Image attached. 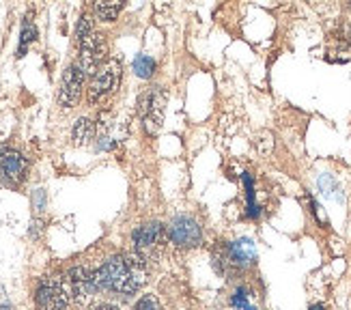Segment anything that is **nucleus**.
<instances>
[{
    "label": "nucleus",
    "mask_w": 351,
    "mask_h": 310,
    "mask_svg": "<svg viewBox=\"0 0 351 310\" xmlns=\"http://www.w3.org/2000/svg\"><path fill=\"white\" fill-rule=\"evenodd\" d=\"M134 310H164V308L156 296H145L138 300V304L134 306Z\"/></svg>",
    "instance_id": "f3484780"
},
{
    "label": "nucleus",
    "mask_w": 351,
    "mask_h": 310,
    "mask_svg": "<svg viewBox=\"0 0 351 310\" xmlns=\"http://www.w3.org/2000/svg\"><path fill=\"white\" fill-rule=\"evenodd\" d=\"M26 175V160L20 151L3 149L0 151V181L7 185H20Z\"/></svg>",
    "instance_id": "1a4fd4ad"
},
{
    "label": "nucleus",
    "mask_w": 351,
    "mask_h": 310,
    "mask_svg": "<svg viewBox=\"0 0 351 310\" xmlns=\"http://www.w3.org/2000/svg\"><path fill=\"white\" fill-rule=\"evenodd\" d=\"M95 138V123L88 119H80L73 128V143L75 145H88Z\"/></svg>",
    "instance_id": "f8f14e48"
},
{
    "label": "nucleus",
    "mask_w": 351,
    "mask_h": 310,
    "mask_svg": "<svg viewBox=\"0 0 351 310\" xmlns=\"http://www.w3.org/2000/svg\"><path fill=\"white\" fill-rule=\"evenodd\" d=\"M63 281H65V287L69 293V300H73L75 304H86L97 293L93 272H88L86 267L69 270V274L63 278Z\"/></svg>",
    "instance_id": "423d86ee"
},
{
    "label": "nucleus",
    "mask_w": 351,
    "mask_h": 310,
    "mask_svg": "<svg viewBox=\"0 0 351 310\" xmlns=\"http://www.w3.org/2000/svg\"><path fill=\"white\" fill-rule=\"evenodd\" d=\"M166 239H169V228L160 222H147V224L136 228L134 235H132L134 254L138 257L143 263L156 261L164 250Z\"/></svg>",
    "instance_id": "7ed1b4c3"
},
{
    "label": "nucleus",
    "mask_w": 351,
    "mask_h": 310,
    "mask_svg": "<svg viewBox=\"0 0 351 310\" xmlns=\"http://www.w3.org/2000/svg\"><path fill=\"white\" fill-rule=\"evenodd\" d=\"M121 9H123V0H117V3H95V15L104 22L117 20Z\"/></svg>",
    "instance_id": "4468645a"
},
{
    "label": "nucleus",
    "mask_w": 351,
    "mask_h": 310,
    "mask_svg": "<svg viewBox=\"0 0 351 310\" xmlns=\"http://www.w3.org/2000/svg\"><path fill=\"white\" fill-rule=\"evenodd\" d=\"M134 71L136 75H141V78H151L156 71V60L147 56V54H138L134 60Z\"/></svg>",
    "instance_id": "2eb2a0df"
},
{
    "label": "nucleus",
    "mask_w": 351,
    "mask_h": 310,
    "mask_svg": "<svg viewBox=\"0 0 351 310\" xmlns=\"http://www.w3.org/2000/svg\"><path fill=\"white\" fill-rule=\"evenodd\" d=\"M119 78H121V63L119 60H108V63H104L95 71V75L90 78L88 99L99 102L101 97L108 95V93H112L119 84Z\"/></svg>",
    "instance_id": "0eeeda50"
},
{
    "label": "nucleus",
    "mask_w": 351,
    "mask_h": 310,
    "mask_svg": "<svg viewBox=\"0 0 351 310\" xmlns=\"http://www.w3.org/2000/svg\"><path fill=\"white\" fill-rule=\"evenodd\" d=\"M90 310H119V308L112 306V304H97V306H93Z\"/></svg>",
    "instance_id": "aec40b11"
},
{
    "label": "nucleus",
    "mask_w": 351,
    "mask_h": 310,
    "mask_svg": "<svg viewBox=\"0 0 351 310\" xmlns=\"http://www.w3.org/2000/svg\"><path fill=\"white\" fill-rule=\"evenodd\" d=\"M319 188H322V192L326 194V196H334V198H343L341 194H337V192H341V188L337 185V181H334L330 175H322L319 177Z\"/></svg>",
    "instance_id": "dca6fc26"
},
{
    "label": "nucleus",
    "mask_w": 351,
    "mask_h": 310,
    "mask_svg": "<svg viewBox=\"0 0 351 310\" xmlns=\"http://www.w3.org/2000/svg\"><path fill=\"white\" fill-rule=\"evenodd\" d=\"M69 293L63 278H48L37 289V306L39 310H67Z\"/></svg>",
    "instance_id": "39448f33"
},
{
    "label": "nucleus",
    "mask_w": 351,
    "mask_h": 310,
    "mask_svg": "<svg viewBox=\"0 0 351 310\" xmlns=\"http://www.w3.org/2000/svg\"><path fill=\"white\" fill-rule=\"evenodd\" d=\"M233 306H235V308H241V310H256L254 306L248 304L246 289H237V293L233 296Z\"/></svg>",
    "instance_id": "6ab92c4d"
},
{
    "label": "nucleus",
    "mask_w": 351,
    "mask_h": 310,
    "mask_svg": "<svg viewBox=\"0 0 351 310\" xmlns=\"http://www.w3.org/2000/svg\"><path fill=\"white\" fill-rule=\"evenodd\" d=\"M164 106H166V95L160 86L147 88L138 97V112L149 134H156L160 130L164 119Z\"/></svg>",
    "instance_id": "20e7f679"
},
{
    "label": "nucleus",
    "mask_w": 351,
    "mask_h": 310,
    "mask_svg": "<svg viewBox=\"0 0 351 310\" xmlns=\"http://www.w3.org/2000/svg\"><path fill=\"white\" fill-rule=\"evenodd\" d=\"M75 35H78V45H80V67L84 73L95 75L106 56V41L99 33L93 30V22H90L88 15H82Z\"/></svg>",
    "instance_id": "f03ea898"
},
{
    "label": "nucleus",
    "mask_w": 351,
    "mask_h": 310,
    "mask_svg": "<svg viewBox=\"0 0 351 310\" xmlns=\"http://www.w3.org/2000/svg\"><path fill=\"white\" fill-rule=\"evenodd\" d=\"M84 84V71L80 65H69L63 73V82H60L58 91V104L63 108H73L80 99Z\"/></svg>",
    "instance_id": "9d476101"
},
{
    "label": "nucleus",
    "mask_w": 351,
    "mask_h": 310,
    "mask_svg": "<svg viewBox=\"0 0 351 310\" xmlns=\"http://www.w3.org/2000/svg\"><path fill=\"white\" fill-rule=\"evenodd\" d=\"M311 310H324V306H319V304H317V306H313Z\"/></svg>",
    "instance_id": "412c9836"
},
{
    "label": "nucleus",
    "mask_w": 351,
    "mask_h": 310,
    "mask_svg": "<svg viewBox=\"0 0 351 310\" xmlns=\"http://www.w3.org/2000/svg\"><path fill=\"white\" fill-rule=\"evenodd\" d=\"M256 259V250H254V241L248 239V237H241L237 241H233L231 246H228L226 250V261L231 263V265H250V263H254Z\"/></svg>",
    "instance_id": "9b49d317"
},
{
    "label": "nucleus",
    "mask_w": 351,
    "mask_h": 310,
    "mask_svg": "<svg viewBox=\"0 0 351 310\" xmlns=\"http://www.w3.org/2000/svg\"><path fill=\"white\" fill-rule=\"evenodd\" d=\"M37 39V26L33 22V15H26L24 24H22V35H20V48H18V56H24L26 45L33 43Z\"/></svg>",
    "instance_id": "ddd939ff"
},
{
    "label": "nucleus",
    "mask_w": 351,
    "mask_h": 310,
    "mask_svg": "<svg viewBox=\"0 0 351 310\" xmlns=\"http://www.w3.org/2000/svg\"><path fill=\"white\" fill-rule=\"evenodd\" d=\"M147 267L136 254H117L108 259L104 265L93 272V281L97 291L117 293V296L130 298L145 285Z\"/></svg>",
    "instance_id": "f257e3e1"
},
{
    "label": "nucleus",
    "mask_w": 351,
    "mask_h": 310,
    "mask_svg": "<svg viewBox=\"0 0 351 310\" xmlns=\"http://www.w3.org/2000/svg\"><path fill=\"white\" fill-rule=\"evenodd\" d=\"M169 239L179 248H194L203 241V228L192 215H179L169 226Z\"/></svg>",
    "instance_id": "6e6552de"
},
{
    "label": "nucleus",
    "mask_w": 351,
    "mask_h": 310,
    "mask_svg": "<svg viewBox=\"0 0 351 310\" xmlns=\"http://www.w3.org/2000/svg\"><path fill=\"white\" fill-rule=\"evenodd\" d=\"M243 183H246V190H248V215H258V207L254 205V188H252V181L248 175H243Z\"/></svg>",
    "instance_id": "a211bd4d"
}]
</instances>
